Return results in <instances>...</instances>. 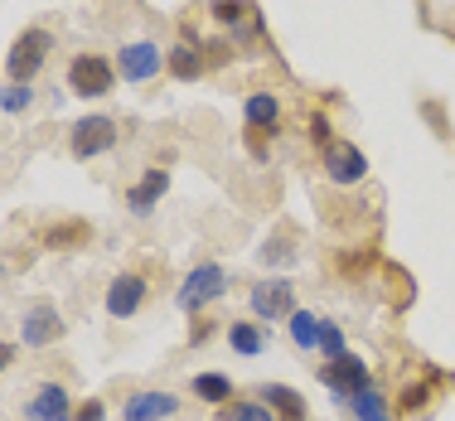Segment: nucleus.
Masks as SVG:
<instances>
[{
  "label": "nucleus",
  "instance_id": "nucleus-32",
  "mask_svg": "<svg viewBox=\"0 0 455 421\" xmlns=\"http://www.w3.org/2000/svg\"><path fill=\"white\" fill-rule=\"evenodd\" d=\"M10 363H15V344H0V373H5Z\"/></svg>",
  "mask_w": 455,
  "mask_h": 421
},
{
  "label": "nucleus",
  "instance_id": "nucleus-10",
  "mask_svg": "<svg viewBox=\"0 0 455 421\" xmlns=\"http://www.w3.org/2000/svg\"><path fill=\"white\" fill-rule=\"evenodd\" d=\"M324 175L334 185H359L368 175V155L359 146H349V140H334V146H324Z\"/></svg>",
  "mask_w": 455,
  "mask_h": 421
},
{
  "label": "nucleus",
  "instance_id": "nucleus-11",
  "mask_svg": "<svg viewBox=\"0 0 455 421\" xmlns=\"http://www.w3.org/2000/svg\"><path fill=\"white\" fill-rule=\"evenodd\" d=\"M29 421H73V397L63 383H39V393L25 402Z\"/></svg>",
  "mask_w": 455,
  "mask_h": 421
},
{
  "label": "nucleus",
  "instance_id": "nucleus-16",
  "mask_svg": "<svg viewBox=\"0 0 455 421\" xmlns=\"http://www.w3.org/2000/svg\"><path fill=\"white\" fill-rule=\"evenodd\" d=\"M262 402L276 412V421H306V397H296L291 387H281V383H267L262 387Z\"/></svg>",
  "mask_w": 455,
  "mask_h": 421
},
{
  "label": "nucleus",
  "instance_id": "nucleus-29",
  "mask_svg": "<svg viewBox=\"0 0 455 421\" xmlns=\"http://www.w3.org/2000/svg\"><path fill=\"white\" fill-rule=\"evenodd\" d=\"M310 136L320 140V150H324V146H334V136H330V122H324V112L310 116Z\"/></svg>",
  "mask_w": 455,
  "mask_h": 421
},
{
  "label": "nucleus",
  "instance_id": "nucleus-17",
  "mask_svg": "<svg viewBox=\"0 0 455 421\" xmlns=\"http://www.w3.org/2000/svg\"><path fill=\"white\" fill-rule=\"evenodd\" d=\"M204 49L194 44V39H184V44H175L170 49V73H175V78H184V83H194V78H204Z\"/></svg>",
  "mask_w": 455,
  "mask_h": 421
},
{
  "label": "nucleus",
  "instance_id": "nucleus-13",
  "mask_svg": "<svg viewBox=\"0 0 455 421\" xmlns=\"http://www.w3.org/2000/svg\"><path fill=\"white\" fill-rule=\"evenodd\" d=\"M180 412V397L170 393H132L122 407V421H170Z\"/></svg>",
  "mask_w": 455,
  "mask_h": 421
},
{
  "label": "nucleus",
  "instance_id": "nucleus-19",
  "mask_svg": "<svg viewBox=\"0 0 455 421\" xmlns=\"http://www.w3.org/2000/svg\"><path fill=\"white\" fill-rule=\"evenodd\" d=\"M436 387H441V373H436V369H427V377H421V383H407L403 393H397V412H403V417L421 412V407L431 402V393H436Z\"/></svg>",
  "mask_w": 455,
  "mask_h": 421
},
{
  "label": "nucleus",
  "instance_id": "nucleus-26",
  "mask_svg": "<svg viewBox=\"0 0 455 421\" xmlns=\"http://www.w3.org/2000/svg\"><path fill=\"white\" fill-rule=\"evenodd\" d=\"M291 339H296V349H320V320L310 310H296L291 315Z\"/></svg>",
  "mask_w": 455,
  "mask_h": 421
},
{
  "label": "nucleus",
  "instance_id": "nucleus-1",
  "mask_svg": "<svg viewBox=\"0 0 455 421\" xmlns=\"http://www.w3.org/2000/svg\"><path fill=\"white\" fill-rule=\"evenodd\" d=\"M68 88L83 102H97L116 88V63L102 59V53H73L68 59Z\"/></svg>",
  "mask_w": 455,
  "mask_h": 421
},
{
  "label": "nucleus",
  "instance_id": "nucleus-28",
  "mask_svg": "<svg viewBox=\"0 0 455 421\" xmlns=\"http://www.w3.org/2000/svg\"><path fill=\"white\" fill-rule=\"evenodd\" d=\"M73 421H107V402L102 397H83V402L73 407Z\"/></svg>",
  "mask_w": 455,
  "mask_h": 421
},
{
  "label": "nucleus",
  "instance_id": "nucleus-21",
  "mask_svg": "<svg viewBox=\"0 0 455 421\" xmlns=\"http://www.w3.org/2000/svg\"><path fill=\"white\" fill-rule=\"evenodd\" d=\"M194 397H204V402H233V377L219 373V369H209V373H199L194 377Z\"/></svg>",
  "mask_w": 455,
  "mask_h": 421
},
{
  "label": "nucleus",
  "instance_id": "nucleus-5",
  "mask_svg": "<svg viewBox=\"0 0 455 421\" xmlns=\"http://www.w3.org/2000/svg\"><path fill=\"white\" fill-rule=\"evenodd\" d=\"M320 383L330 387L339 402H349L354 393H363V387H373V373H368V363L359 359V353H339V359H330L320 369Z\"/></svg>",
  "mask_w": 455,
  "mask_h": 421
},
{
  "label": "nucleus",
  "instance_id": "nucleus-20",
  "mask_svg": "<svg viewBox=\"0 0 455 421\" xmlns=\"http://www.w3.org/2000/svg\"><path fill=\"white\" fill-rule=\"evenodd\" d=\"M219 421H276V412L262 397H233V402L219 407Z\"/></svg>",
  "mask_w": 455,
  "mask_h": 421
},
{
  "label": "nucleus",
  "instance_id": "nucleus-33",
  "mask_svg": "<svg viewBox=\"0 0 455 421\" xmlns=\"http://www.w3.org/2000/svg\"><path fill=\"white\" fill-rule=\"evenodd\" d=\"M0 281H5V266H0Z\"/></svg>",
  "mask_w": 455,
  "mask_h": 421
},
{
  "label": "nucleus",
  "instance_id": "nucleus-4",
  "mask_svg": "<svg viewBox=\"0 0 455 421\" xmlns=\"http://www.w3.org/2000/svg\"><path fill=\"white\" fill-rule=\"evenodd\" d=\"M228 290V272L219 262H199L189 276H184V286H180V310H189V315H199L204 306H213Z\"/></svg>",
  "mask_w": 455,
  "mask_h": 421
},
{
  "label": "nucleus",
  "instance_id": "nucleus-25",
  "mask_svg": "<svg viewBox=\"0 0 455 421\" xmlns=\"http://www.w3.org/2000/svg\"><path fill=\"white\" fill-rule=\"evenodd\" d=\"M29 107H35V88H29V83H5V88H0V112L25 116Z\"/></svg>",
  "mask_w": 455,
  "mask_h": 421
},
{
  "label": "nucleus",
  "instance_id": "nucleus-22",
  "mask_svg": "<svg viewBox=\"0 0 455 421\" xmlns=\"http://www.w3.org/2000/svg\"><path fill=\"white\" fill-rule=\"evenodd\" d=\"M228 344H233L237 353H262L267 349V330L262 325H252V320H237V325H228Z\"/></svg>",
  "mask_w": 455,
  "mask_h": 421
},
{
  "label": "nucleus",
  "instance_id": "nucleus-12",
  "mask_svg": "<svg viewBox=\"0 0 455 421\" xmlns=\"http://www.w3.org/2000/svg\"><path fill=\"white\" fill-rule=\"evenodd\" d=\"M165 189H170V170H165V165L146 170V175H140L136 185L126 189V209H132V213H140V218H146V213L156 209L160 199H165Z\"/></svg>",
  "mask_w": 455,
  "mask_h": 421
},
{
  "label": "nucleus",
  "instance_id": "nucleus-3",
  "mask_svg": "<svg viewBox=\"0 0 455 421\" xmlns=\"http://www.w3.org/2000/svg\"><path fill=\"white\" fill-rule=\"evenodd\" d=\"M112 146H116V122L107 112H88V116L73 122V131H68L73 160H97V155H107Z\"/></svg>",
  "mask_w": 455,
  "mask_h": 421
},
{
  "label": "nucleus",
  "instance_id": "nucleus-30",
  "mask_svg": "<svg viewBox=\"0 0 455 421\" xmlns=\"http://www.w3.org/2000/svg\"><path fill=\"white\" fill-rule=\"evenodd\" d=\"M421 112H427V122H431V126H436V136H451V126L441 122V107H436V102H427Z\"/></svg>",
  "mask_w": 455,
  "mask_h": 421
},
{
  "label": "nucleus",
  "instance_id": "nucleus-24",
  "mask_svg": "<svg viewBox=\"0 0 455 421\" xmlns=\"http://www.w3.org/2000/svg\"><path fill=\"white\" fill-rule=\"evenodd\" d=\"M291 252H296V228H291V223H281V228H276V237L262 247V266H281Z\"/></svg>",
  "mask_w": 455,
  "mask_h": 421
},
{
  "label": "nucleus",
  "instance_id": "nucleus-23",
  "mask_svg": "<svg viewBox=\"0 0 455 421\" xmlns=\"http://www.w3.org/2000/svg\"><path fill=\"white\" fill-rule=\"evenodd\" d=\"M349 407H354V417H359V421H393V417H387V402H383V393H373V387H363V393H354V397H349Z\"/></svg>",
  "mask_w": 455,
  "mask_h": 421
},
{
  "label": "nucleus",
  "instance_id": "nucleus-18",
  "mask_svg": "<svg viewBox=\"0 0 455 421\" xmlns=\"http://www.w3.org/2000/svg\"><path fill=\"white\" fill-rule=\"evenodd\" d=\"M243 116H247V126H262V131H276V122H281V102L272 92H252L243 102Z\"/></svg>",
  "mask_w": 455,
  "mask_h": 421
},
{
  "label": "nucleus",
  "instance_id": "nucleus-8",
  "mask_svg": "<svg viewBox=\"0 0 455 421\" xmlns=\"http://www.w3.org/2000/svg\"><path fill=\"white\" fill-rule=\"evenodd\" d=\"M146 300H150V281L140 272H122V276H112V286H107V315L132 320V315H140Z\"/></svg>",
  "mask_w": 455,
  "mask_h": 421
},
{
  "label": "nucleus",
  "instance_id": "nucleus-6",
  "mask_svg": "<svg viewBox=\"0 0 455 421\" xmlns=\"http://www.w3.org/2000/svg\"><path fill=\"white\" fill-rule=\"evenodd\" d=\"M20 339H25V349H49V344H59L63 339V315L49 300L25 306V315H20Z\"/></svg>",
  "mask_w": 455,
  "mask_h": 421
},
{
  "label": "nucleus",
  "instance_id": "nucleus-9",
  "mask_svg": "<svg viewBox=\"0 0 455 421\" xmlns=\"http://www.w3.org/2000/svg\"><path fill=\"white\" fill-rule=\"evenodd\" d=\"M252 310L257 320H291L296 315V286L286 276H267L252 286Z\"/></svg>",
  "mask_w": 455,
  "mask_h": 421
},
{
  "label": "nucleus",
  "instance_id": "nucleus-2",
  "mask_svg": "<svg viewBox=\"0 0 455 421\" xmlns=\"http://www.w3.org/2000/svg\"><path fill=\"white\" fill-rule=\"evenodd\" d=\"M49 49H53V35H49V29H39V25H29L25 35L10 44V53H5V78L10 83H29L39 68H44Z\"/></svg>",
  "mask_w": 455,
  "mask_h": 421
},
{
  "label": "nucleus",
  "instance_id": "nucleus-14",
  "mask_svg": "<svg viewBox=\"0 0 455 421\" xmlns=\"http://www.w3.org/2000/svg\"><path fill=\"white\" fill-rule=\"evenodd\" d=\"M209 10H213V20H219V25L237 29L243 39H252V29L262 35V15H252V5H247V0H213Z\"/></svg>",
  "mask_w": 455,
  "mask_h": 421
},
{
  "label": "nucleus",
  "instance_id": "nucleus-31",
  "mask_svg": "<svg viewBox=\"0 0 455 421\" xmlns=\"http://www.w3.org/2000/svg\"><path fill=\"white\" fill-rule=\"evenodd\" d=\"M213 334V320H194V334H189V344H204Z\"/></svg>",
  "mask_w": 455,
  "mask_h": 421
},
{
  "label": "nucleus",
  "instance_id": "nucleus-7",
  "mask_svg": "<svg viewBox=\"0 0 455 421\" xmlns=\"http://www.w3.org/2000/svg\"><path fill=\"white\" fill-rule=\"evenodd\" d=\"M156 73H165V53H160L156 39L122 44V53H116V78H126V83H150Z\"/></svg>",
  "mask_w": 455,
  "mask_h": 421
},
{
  "label": "nucleus",
  "instance_id": "nucleus-27",
  "mask_svg": "<svg viewBox=\"0 0 455 421\" xmlns=\"http://www.w3.org/2000/svg\"><path fill=\"white\" fill-rule=\"evenodd\" d=\"M320 349L330 353V359H339V353H349V349H344V330L334 325V320H320Z\"/></svg>",
  "mask_w": 455,
  "mask_h": 421
},
{
  "label": "nucleus",
  "instance_id": "nucleus-15",
  "mask_svg": "<svg viewBox=\"0 0 455 421\" xmlns=\"http://www.w3.org/2000/svg\"><path fill=\"white\" fill-rule=\"evenodd\" d=\"M88 237H92L88 218H63V223H53V228H44V247L49 252H73V247H83Z\"/></svg>",
  "mask_w": 455,
  "mask_h": 421
}]
</instances>
